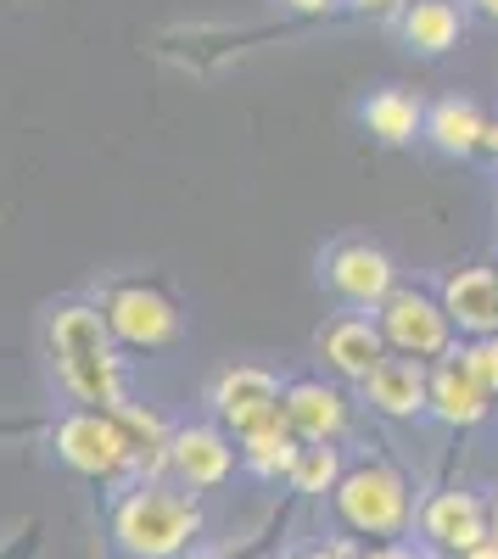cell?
Listing matches in <instances>:
<instances>
[{
    "label": "cell",
    "mask_w": 498,
    "mask_h": 559,
    "mask_svg": "<svg viewBox=\"0 0 498 559\" xmlns=\"http://www.w3.org/2000/svg\"><path fill=\"white\" fill-rule=\"evenodd\" d=\"M465 364L476 369V381L498 397V336H487V342H471L465 347Z\"/></svg>",
    "instance_id": "obj_21"
},
{
    "label": "cell",
    "mask_w": 498,
    "mask_h": 559,
    "mask_svg": "<svg viewBox=\"0 0 498 559\" xmlns=\"http://www.w3.org/2000/svg\"><path fill=\"white\" fill-rule=\"evenodd\" d=\"M320 353H325V364L336 369V376H347V381L365 386V381L376 376V364L387 358V336H381L376 319L342 313V319H331L325 331H320Z\"/></svg>",
    "instance_id": "obj_13"
},
{
    "label": "cell",
    "mask_w": 498,
    "mask_h": 559,
    "mask_svg": "<svg viewBox=\"0 0 498 559\" xmlns=\"http://www.w3.org/2000/svg\"><path fill=\"white\" fill-rule=\"evenodd\" d=\"M460 7L454 0H410V12H403V45L420 57H442V51H454L460 45Z\"/></svg>",
    "instance_id": "obj_18"
},
{
    "label": "cell",
    "mask_w": 498,
    "mask_h": 559,
    "mask_svg": "<svg viewBox=\"0 0 498 559\" xmlns=\"http://www.w3.org/2000/svg\"><path fill=\"white\" fill-rule=\"evenodd\" d=\"M297 559H347V548H313V554H297Z\"/></svg>",
    "instance_id": "obj_25"
},
{
    "label": "cell",
    "mask_w": 498,
    "mask_h": 559,
    "mask_svg": "<svg viewBox=\"0 0 498 559\" xmlns=\"http://www.w3.org/2000/svg\"><path fill=\"white\" fill-rule=\"evenodd\" d=\"M347 12H365V17H392V12H410L403 0H342Z\"/></svg>",
    "instance_id": "obj_22"
},
{
    "label": "cell",
    "mask_w": 498,
    "mask_h": 559,
    "mask_svg": "<svg viewBox=\"0 0 498 559\" xmlns=\"http://www.w3.org/2000/svg\"><path fill=\"white\" fill-rule=\"evenodd\" d=\"M281 7H292V12H303V17H320V12L342 7V0H281Z\"/></svg>",
    "instance_id": "obj_24"
},
{
    "label": "cell",
    "mask_w": 498,
    "mask_h": 559,
    "mask_svg": "<svg viewBox=\"0 0 498 559\" xmlns=\"http://www.w3.org/2000/svg\"><path fill=\"white\" fill-rule=\"evenodd\" d=\"M112 324L102 308H84V302H68L51 313V353H57V369H62V386L90 403V408H129V392H123V369H118V353H112Z\"/></svg>",
    "instance_id": "obj_1"
},
{
    "label": "cell",
    "mask_w": 498,
    "mask_h": 559,
    "mask_svg": "<svg viewBox=\"0 0 498 559\" xmlns=\"http://www.w3.org/2000/svg\"><path fill=\"white\" fill-rule=\"evenodd\" d=\"M102 313H107L112 336H118L123 347H163V342H174V331H179L174 302H168L163 292H152V286H118Z\"/></svg>",
    "instance_id": "obj_10"
},
{
    "label": "cell",
    "mask_w": 498,
    "mask_h": 559,
    "mask_svg": "<svg viewBox=\"0 0 498 559\" xmlns=\"http://www.w3.org/2000/svg\"><path fill=\"white\" fill-rule=\"evenodd\" d=\"M112 537L129 559H186V548L202 537V509L191 492H174L163 481H141L118 498Z\"/></svg>",
    "instance_id": "obj_2"
},
{
    "label": "cell",
    "mask_w": 498,
    "mask_h": 559,
    "mask_svg": "<svg viewBox=\"0 0 498 559\" xmlns=\"http://www.w3.org/2000/svg\"><path fill=\"white\" fill-rule=\"evenodd\" d=\"M325 286H331L347 308H358V313H381V308L398 297V269H392V258H387L381 247H370V241H342V247H331V258H325Z\"/></svg>",
    "instance_id": "obj_6"
},
{
    "label": "cell",
    "mask_w": 498,
    "mask_h": 559,
    "mask_svg": "<svg viewBox=\"0 0 498 559\" xmlns=\"http://www.w3.org/2000/svg\"><path fill=\"white\" fill-rule=\"evenodd\" d=\"M236 448H241V464L252 476H292V464L303 459V437L292 431L286 408L275 419H263V426H252L247 437H236Z\"/></svg>",
    "instance_id": "obj_16"
},
{
    "label": "cell",
    "mask_w": 498,
    "mask_h": 559,
    "mask_svg": "<svg viewBox=\"0 0 498 559\" xmlns=\"http://www.w3.org/2000/svg\"><path fill=\"white\" fill-rule=\"evenodd\" d=\"M358 559H420V554H415L410 543H376V548H365Z\"/></svg>",
    "instance_id": "obj_23"
},
{
    "label": "cell",
    "mask_w": 498,
    "mask_h": 559,
    "mask_svg": "<svg viewBox=\"0 0 498 559\" xmlns=\"http://www.w3.org/2000/svg\"><path fill=\"white\" fill-rule=\"evenodd\" d=\"M236 437L224 426H179L174 431V448H168V471L186 481L191 492H208V487H224L236 471Z\"/></svg>",
    "instance_id": "obj_9"
},
{
    "label": "cell",
    "mask_w": 498,
    "mask_h": 559,
    "mask_svg": "<svg viewBox=\"0 0 498 559\" xmlns=\"http://www.w3.org/2000/svg\"><path fill=\"white\" fill-rule=\"evenodd\" d=\"M442 308L471 342L498 336V269H454L442 280Z\"/></svg>",
    "instance_id": "obj_12"
},
{
    "label": "cell",
    "mask_w": 498,
    "mask_h": 559,
    "mask_svg": "<svg viewBox=\"0 0 498 559\" xmlns=\"http://www.w3.org/2000/svg\"><path fill=\"white\" fill-rule=\"evenodd\" d=\"M336 515L347 532L358 537H398L410 526L415 503H410V481L387 464H353L336 487Z\"/></svg>",
    "instance_id": "obj_3"
},
{
    "label": "cell",
    "mask_w": 498,
    "mask_h": 559,
    "mask_svg": "<svg viewBox=\"0 0 498 559\" xmlns=\"http://www.w3.org/2000/svg\"><path fill=\"white\" fill-rule=\"evenodd\" d=\"M208 403H213L224 431L247 437L252 426H263V419H275L286 408V386L269 376V369H258V364H236V369H224V376L213 381Z\"/></svg>",
    "instance_id": "obj_7"
},
{
    "label": "cell",
    "mask_w": 498,
    "mask_h": 559,
    "mask_svg": "<svg viewBox=\"0 0 498 559\" xmlns=\"http://www.w3.org/2000/svg\"><path fill=\"white\" fill-rule=\"evenodd\" d=\"M365 397H370L387 419H415V414H426V408H431V364L387 353V358L376 364V376L365 381Z\"/></svg>",
    "instance_id": "obj_14"
},
{
    "label": "cell",
    "mask_w": 498,
    "mask_h": 559,
    "mask_svg": "<svg viewBox=\"0 0 498 559\" xmlns=\"http://www.w3.org/2000/svg\"><path fill=\"white\" fill-rule=\"evenodd\" d=\"M465 559H498V537H493V543H482V548H471Z\"/></svg>",
    "instance_id": "obj_26"
},
{
    "label": "cell",
    "mask_w": 498,
    "mask_h": 559,
    "mask_svg": "<svg viewBox=\"0 0 498 559\" xmlns=\"http://www.w3.org/2000/svg\"><path fill=\"white\" fill-rule=\"evenodd\" d=\"M493 537H498V498H493Z\"/></svg>",
    "instance_id": "obj_29"
},
{
    "label": "cell",
    "mask_w": 498,
    "mask_h": 559,
    "mask_svg": "<svg viewBox=\"0 0 498 559\" xmlns=\"http://www.w3.org/2000/svg\"><path fill=\"white\" fill-rule=\"evenodd\" d=\"M57 459L79 476H96V481H112L123 476L134 459V442L123 431V419L107 414V408H73L57 419Z\"/></svg>",
    "instance_id": "obj_4"
},
{
    "label": "cell",
    "mask_w": 498,
    "mask_h": 559,
    "mask_svg": "<svg viewBox=\"0 0 498 559\" xmlns=\"http://www.w3.org/2000/svg\"><path fill=\"white\" fill-rule=\"evenodd\" d=\"M358 118H365V129L381 140V146H410L415 134H426V112H420V102L410 96V90H398V84L376 90Z\"/></svg>",
    "instance_id": "obj_19"
},
{
    "label": "cell",
    "mask_w": 498,
    "mask_h": 559,
    "mask_svg": "<svg viewBox=\"0 0 498 559\" xmlns=\"http://www.w3.org/2000/svg\"><path fill=\"white\" fill-rule=\"evenodd\" d=\"M487 152H498V123L487 129Z\"/></svg>",
    "instance_id": "obj_28"
},
{
    "label": "cell",
    "mask_w": 498,
    "mask_h": 559,
    "mask_svg": "<svg viewBox=\"0 0 498 559\" xmlns=\"http://www.w3.org/2000/svg\"><path fill=\"white\" fill-rule=\"evenodd\" d=\"M420 532L448 548V554H471L482 543H493V503H482L476 492H431L420 503Z\"/></svg>",
    "instance_id": "obj_8"
},
{
    "label": "cell",
    "mask_w": 498,
    "mask_h": 559,
    "mask_svg": "<svg viewBox=\"0 0 498 559\" xmlns=\"http://www.w3.org/2000/svg\"><path fill=\"white\" fill-rule=\"evenodd\" d=\"M286 419L303 442H336L347 426V403L325 381H292L286 386Z\"/></svg>",
    "instance_id": "obj_15"
},
{
    "label": "cell",
    "mask_w": 498,
    "mask_h": 559,
    "mask_svg": "<svg viewBox=\"0 0 498 559\" xmlns=\"http://www.w3.org/2000/svg\"><path fill=\"white\" fill-rule=\"evenodd\" d=\"M381 336H387V353L398 358H420V364H437L454 353V319H448L442 297H426V292H398L381 313Z\"/></svg>",
    "instance_id": "obj_5"
},
{
    "label": "cell",
    "mask_w": 498,
    "mask_h": 559,
    "mask_svg": "<svg viewBox=\"0 0 498 559\" xmlns=\"http://www.w3.org/2000/svg\"><path fill=\"white\" fill-rule=\"evenodd\" d=\"M493 408V392L476 381V369L465 364V347H454L448 358L431 364V414L442 419V426H482Z\"/></svg>",
    "instance_id": "obj_11"
},
{
    "label": "cell",
    "mask_w": 498,
    "mask_h": 559,
    "mask_svg": "<svg viewBox=\"0 0 498 559\" xmlns=\"http://www.w3.org/2000/svg\"><path fill=\"white\" fill-rule=\"evenodd\" d=\"M342 453H336V442H303V459L292 464V487L297 492H336L342 487Z\"/></svg>",
    "instance_id": "obj_20"
},
{
    "label": "cell",
    "mask_w": 498,
    "mask_h": 559,
    "mask_svg": "<svg viewBox=\"0 0 498 559\" xmlns=\"http://www.w3.org/2000/svg\"><path fill=\"white\" fill-rule=\"evenodd\" d=\"M487 118L476 102H437L426 112V140L448 157H471V152H487Z\"/></svg>",
    "instance_id": "obj_17"
},
{
    "label": "cell",
    "mask_w": 498,
    "mask_h": 559,
    "mask_svg": "<svg viewBox=\"0 0 498 559\" xmlns=\"http://www.w3.org/2000/svg\"><path fill=\"white\" fill-rule=\"evenodd\" d=\"M471 7H476L482 17H493V23H498V0H471Z\"/></svg>",
    "instance_id": "obj_27"
}]
</instances>
